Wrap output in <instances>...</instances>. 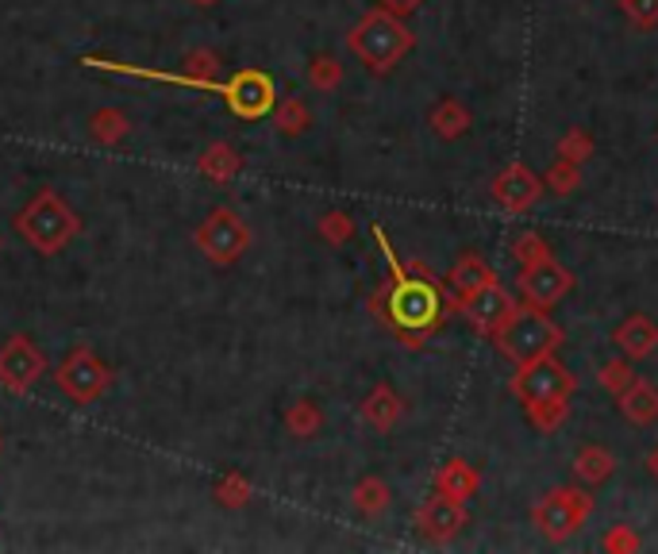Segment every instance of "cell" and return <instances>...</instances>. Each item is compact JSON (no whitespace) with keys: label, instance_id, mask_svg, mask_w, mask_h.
Returning <instances> with one entry per match:
<instances>
[{"label":"cell","instance_id":"cell-1","mask_svg":"<svg viewBox=\"0 0 658 554\" xmlns=\"http://www.w3.org/2000/svg\"><path fill=\"white\" fill-rule=\"evenodd\" d=\"M374 235L385 250V262L393 265V290H389V301H385L389 320L397 324L400 331H408V336H423V331L435 328L439 316H443V297H439V290L431 282H416V278H408L405 265H400L397 255H393V247H389V239H385L382 227H374Z\"/></svg>","mask_w":658,"mask_h":554},{"label":"cell","instance_id":"cell-2","mask_svg":"<svg viewBox=\"0 0 658 554\" xmlns=\"http://www.w3.org/2000/svg\"><path fill=\"white\" fill-rule=\"evenodd\" d=\"M347 47H351L354 55H359L374 74H385V70H393V66H397L408 50H412V32L400 24V16L377 9V12L362 16L359 24L351 27V35H347Z\"/></svg>","mask_w":658,"mask_h":554},{"label":"cell","instance_id":"cell-3","mask_svg":"<svg viewBox=\"0 0 658 554\" xmlns=\"http://www.w3.org/2000/svg\"><path fill=\"white\" fill-rule=\"evenodd\" d=\"M16 231L24 235V242H32L39 255H58V250L70 247V239L81 231V219L55 189H43L16 216Z\"/></svg>","mask_w":658,"mask_h":554},{"label":"cell","instance_id":"cell-4","mask_svg":"<svg viewBox=\"0 0 658 554\" xmlns=\"http://www.w3.org/2000/svg\"><path fill=\"white\" fill-rule=\"evenodd\" d=\"M494 339L504 359L524 366V362H535L543 359V354H555L558 343H563V331H558V324L551 320L543 308L527 305V308H517V313L509 316V324H504Z\"/></svg>","mask_w":658,"mask_h":554},{"label":"cell","instance_id":"cell-5","mask_svg":"<svg viewBox=\"0 0 658 554\" xmlns=\"http://www.w3.org/2000/svg\"><path fill=\"white\" fill-rule=\"evenodd\" d=\"M589 512H593V497H589V493L551 489L547 497L535 505L532 520H535V528L551 539V543H566V539H570L574 531L589 520Z\"/></svg>","mask_w":658,"mask_h":554},{"label":"cell","instance_id":"cell-6","mask_svg":"<svg viewBox=\"0 0 658 554\" xmlns=\"http://www.w3.org/2000/svg\"><path fill=\"white\" fill-rule=\"evenodd\" d=\"M196 247H201L216 265H231L247 255L251 231H247V224L231 208H216L204 216L201 227H196Z\"/></svg>","mask_w":658,"mask_h":554},{"label":"cell","instance_id":"cell-7","mask_svg":"<svg viewBox=\"0 0 658 554\" xmlns=\"http://www.w3.org/2000/svg\"><path fill=\"white\" fill-rule=\"evenodd\" d=\"M574 385H578L574 374L555 359V354H543V359H535V362H524V366H517V377H512V393H517L524 405L570 397Z\"/></svg>","mask_w":658,"mask_h":554},{"label":"cell","instance_id":"cell-8","mask_svg":"<svg viewBox=\"0 0 658 554\" xmlns=\"http://www.w3.org/2000/svg\"><path fill=\"white\" fill-rule=\"evenodd\" d=\"M517 297H512L509 290H504L501 282H489L481 285V290L466 293V297H458V313L466 316V320L474 324V328L481 331V336H497V331L509 324V316L517 313Z\"/></svg>","mask_w":658,"mask_h":554},{"label":"cell","instance_id":"cell-9","mask_svg":"<svg viewBox=\"0 0 658 554\" xmlns=\"http://www.w3.org/2000/svg\"><path fill=\"white\" fill-rule=\"evenodd\" d=\"M574 290V273L555 258H540L532 265H520V293L532 308H551Z\"/></svg>","mask_w":658,"mask_h":554},{"label":"cell","instance_id":"cell-10","mask_svg":"<svg viewBox=\"0 0 658 554\" xmlns=\"http://www.w3.org/2000/svg\"><path fill=\"white\" fill-rule=\"evenodd\" d=\"M109 385V370H104V362L97 359L93 351H73L70 359L63 362V370H58V389L70 393L78 405H89L93 397H101V389Z\"/></svg>","mask_w":658,"mask_h":554},{"label":"cell","instance_id":"cell-11","mask_svg":"<svg viewBox=\"0 0 658 554\" xmlns=\"http://www.w3.org/2000/svg\"><path fill=\"white\" fill-rule=\"evenodd\" d=\"M219 97L231 104L236 116H247V120H259L274 109V86H270L266 74H254V70L236 74L228 86H219Z\"/></svg>","mask_w":658,"mask_h":554},{"label":"cell","instance_id":"cell-12","mask_svg":"<svg viewBox=\"0 0 658 554\" xmlns=\"http://www.w3.org/2000/svg\"><path fill=\"white\" fill-rule=\"evenodd\" d=\"M43 374V354L35 351L27 339H12L0 351V382L9 385L12 393H27Z\"/></svg>","mask_w":658,"mask_h":554},{"label":"cell","instance_id":"cell-13","mask_svg":"<svg viewBox=\"0 0 658 554\" xmlns=\"http://www.w3.org/2000/svg\"><path fill=\"white\" fill-rule=\"evenodd\" d=\"M466 528V500L458 497H447V493H435V497L423 505L420 512V531L428 539H435V543H443V539L458 535V531Z\"/></svg>","mask_w":658,"mask_h":554},{"label":"cell","instance_id":"cell-14","mask_svg":"<svg viewBox=\"0 0 658 554\" xmlns=\"http://www.w3.org/2000/svg\"><path fill=\"white\" fill-rule=\"evenodd\" d=\"M543 185L524 162H512L509 170H501V178L494 181V196L504 204L509 212H527L535 201H540Z\"/></svg>","mask_w":658,"mask_h":554},{"label":"cell","instance_id":"cell-15","mask_svg":"<svg viewBox=\"0 0 658 554\" xmlns=\"http://www.w3.org/2000/svg\"><path fill=\"white\" fill-rule=\"evenodd\" d=\"M612 343L620 347V354H624V359L639 362V359H647V354L658 347V328L647 320V316L635 313V316H627V320L620 324L616 331H612Z\"/></svg>","mask_w":658,"mask_h":554},{"label":"cell","instance_id":"cell-16","mask_svg":"<svg viewBox=\"0 0 658 554\" xmlns=\"http://www.w3.org/2000/svg\"><path fill=\"white\" fill-rule=\"evenodd\" d=\"M620 397V412H624V420H632V423H655L658 420V389L655 385H647V382H639L635 377L632 385H627L624 393H616Z\"/></svg>","mask_w":658,"mask_h":554},{"label":"cell","instance_id":"cell-17","mask_svg":"<svg viewBox=\"0 0 658 554\" xmlns=\"http://www.w3.org/2000/svg\"><path fill=\"white\" fill-rule=\"evenodd\" d=\"M431 127H435L439 139H458V135L470 132V112H466L463 101H455V97H443V101L431 109Z\"/></svg>","mask_w":658,"mask_h":554},{"label":"cell","instance_id":"cell-18","mask_svg":"<svg viewBox=\"0 0 658 554\" xmlns=\"http://www.w3.org/2000/svg\"><path fill=\"white\" fill-rule=\"evenodd\" d=\"M435 485H439V493H447V497L466 500V497H474V493H478L481 474L470 466V462L455 459V462H447V466L439 470V482H435Z\"/></svg>","mask_w":658,"mask_h":554},{"label":"cell","instance_id":"cell-19","mask_svg":"<svg viewBox=\"0 0 658 554\" xmlns=\"http://www.w3.org/2000/svg\"><path fill=\"white\" fill-rule=\"evenodd\" d=\"M489 282H494V270H489L486 258H478L474 250L458 258L455 270H451V290H455L458 297H466V293L481 290V285H489Z\"/></svg>","mask_w":658,"mask_h":554},{"label":"cell","instance_id":"cell-20","mask_svg":"<svg viewBox=\"0 0 658 554\" xmlns=\"http://www.w3.org/2000/svg\"><path fill=\"white\" fill-rule=\"evenodd\" d=\"M612 470H616V459H612V451H604V446H581L578 459H574V474L586 485L609 482Z\"/></svg>","mask_w":658,"mask_h":554},{"label":"cell","instance_id":"cell-21","mask_svg":"<svg viewBox=\"0 0 658 554\" xmlns=\"http://www.w3.org/2000/svg\"><path fill=\"white\" fill-rule=\"evenodd\" d=\"M362 416H366V420L374 423L377 431H393V423L400 420V400H397V393H393L389 385H377V389L366 397V405H362Z\"/></svg>","mask_w":658,"mask_h":554},{"label":"cell","instance_id":"cell-22","mask_svg":"<svg viewBox=\"0 0 658 554\" xmlns=\"http://www.w3.org/2000/svg\"><path fill=\"white\" fill-rule=\"evenodd\" d=\"M527 408V420L540 436H555L558 428L566 423L570 416V397H555V400H535V405H524Z\"/></svg>","mask_w":658,"mask_h":554},{"label":"cell","instance_id":"cell-23","mask_svg":"<svg viewBox=\"0 0 658 554\" xmlns=\"http://www.w3.org/2000/svg\"><path fill=\"white\" fill-rule=\"evenodd\" d=\"M89 135H93L97 143H104V147H112V143L127 135V116L116 109L93 112V116H89Z\"/></svg>","mask_w":658,"mask_h":554},{"label":"cell","instance_id":"cell-24","mask_svg":"<svg viewBox=\"0 0 658 554\" xmlns=\"http://www.w3.org/2000/svg\"><path fill=\"white\" fill-rule=\"evenodd\" d=\"M236 170H239V158H236V150H231V147L216 143V147L204 150V158H201V173H204V178L228 181Z\"/></svg>","mask_w":658,"mask_h":554},{"label":"cell","instance_id":"cell-25","mask_svg":"<svg viewBox=\"0 0 658 554\" xmlns=\"http://www.w3.org/2000/svg\"><path fill=\"white\" fill-rule=\"evenodd\" d=\"M581 185V170H578V162H570V158H563L558 155L555 162H551V170H547V178H543V189H551V193H574V189Z\"/></svg>","mask_w":658,"mask_h":554},{"label":"cell","instance_id":"cell-26","mask_svg":"<svg viewBox=\"0 0 658 554\" xmlns=\"http://www.w3.org/2000/svg\"><path fill=\"white\" fill-rule=\"evenodd\" d=\"M354 505L366 516L385 512V508H389V485L377 482V477H366V482H359V489H354Z\"/></svg>","mask_w":658,"mask_h":554},{"label":"cell","instance_id":"cell-27","mask_svg":"<svg viewBox=\"0 0 658 554\" xmlns=\"http://www.w3.org/2000/svg\"><path fill=\"white\" fill-rule=\"evenodd\" d=\"M308 124H313V112H308L297 97L277 104V127H282V135H300L308 132Z\"/></svg>","mask_w":658,"mask_h":554},{"label":"cell","instance_id":"cell-28","mask_svg":"<svg viewBox=\"0 0 658 554\" xmlns=\"http://www.w3.org/2000/svg\"><path fill=\"white\" fill-rule=\"evenodd\" d=\"M308 81H313L316 89H324V93H331V89H339V81H343V66L331 55H316L313 63H308Z\"/></svg>","mask_w":658,"mask_h":554},{"label":"cell","instance_id":"cell-29","mask_svg":"<svg viewBox=\"0 0 658 554\" xmlns=\"http://www.w3.org/2000/svg\"><path fill=\"white\" fill-rule=\"evenodd\" d=\"M285 423H290V431L297 439H308V436H316L320 431V408L316 405H308V400H297V405L290 408V416H285Z\"/></svg>","mask_w":658,"mask_h":554},{"label":"cell","instance_id":"cell-30","mask_svg":"<svg viewBox=\"0 0 658 554\" xmlns=\"http://www.w3.org/2000/svg\"><path fill=\"white\" fill-rule=\"evenodd\" d=\"M558 155L570 158V162H589L593 158V135L586 132V127H570V132L558 139Z\"/></svg>","mask_w":658,"mask_h":554},{"label":"cell","instance_id":"cell-31","mask_svg":"<svg viewBox=\"0 0 658 554\" xmlns=\"http://www.w3.org/2000/svg\"><path fill=\"white\" fill-rule=\"evenodd\" d=\"M597 382H601L609 393H624L627 385L635 382V374H632V362H627V359H612V362H604V366L597 370Z\"/></svg>","mask_w":658,"mask_h":554},{"label":"cell","instance_id":"cell-32","mask_svg":"<svg viewBox=\"0 0 658 554\" xmlns=\"http://www.w3.org/2000/svg\"><path fill=\"white\" fill-rule=\"evenodd\" d=\"M512 255H517L520 265H532V262H540V258H547L551 250L535 231H520L517 239H512Z\"/></svg>","mask_w":658,"mask_h":554},{"label":"cell","instance_id":"cell-33","mask_svg":"<svg viewBox=\"0 0 658 554\" xmlns=\"http://www.w3.org/2000/svg\"><path fill=\"white\" fill-rule=\"evenodd\" d=\"M627 12V20H632L635 27H658V0H620Z\"/></svg>","mask_w":658,"mask_h":554},{"label":"cell","instance_id":"cell-34","mask_svg":"<svg viewBox=\"0 0 658 554\" xmlns=\"http://www.w3.org/2000/svg\"><path fill=\"white\" fill-rule=\"evenodd\" d=\"M320 231L328 235L331 242H343V239H351V231H354V219L347 216V212H331V216H324Z\"/></svg>","mask_w":658,"mask_h":554},{"label":"cell","instance_id":"cell-35","mask_svg":"<svg viewBox=\"0 0 658 554\" xmlns=\"http://www.w3.org/2000/svg\"><path fill=\"white\" fill-rule=\"evenodd\" d=\"M639 546V535H635L627 523H616V528L604 535V551H635Z\"/></svg>","mask_w":658,"mask_h":554},{"label":"cell","instance_id":"cell-36","mask_svg":"<svg viewBox=\"0 0 658 554\" xmlns=\"http://www.w3.org/2000/svg\"><path fill=\"white\" fill-rule=\"evenodd\" d=\"M247 493H251V485H247L243 477H224L219 489H216V497L224 500V505H243Z\"/></svg>","mask_w":658,"mask_h":554},{"label":"cell","instance_id":"cell-37","mask_svg":"<svg viewBox=\"0 0 658 554\" xmlns=\"http://www.w3.org/2000/svg\"><path fill=\"white\" fill-rule=\"evenodd\" d=\"M385 12H393V16H408V12H416L423 4V0H377Z\"/></svg>","mask_w":658,"mask_h":554},{"label":"cell","instance_id":"cell-38","mask_svg":"<svg viewBox=\"0 0 658 554\" xmlns=\"http://www.w3.org/2000/svg\"><path fill=\"white\" fill-rule=\"evenodd\" d=\"M647 470H650V477H655V482H658V446L647 454Z\"/></svg>","mask_w":658,"mask_h":554},{"label":"cell","instance_id":"cell-39","mask_svg":"<svg viewBox=\"0 0 658 554\" xmlns=\"http://www.w3.org/2000/svg\"><path fill=\"white\" fill-rule=\"evenodd\" d=\"M193 4H201V9H208V4H216V0H193Z\"/></svg>","mask_w":658,"mask_h":554}]
</instances>
